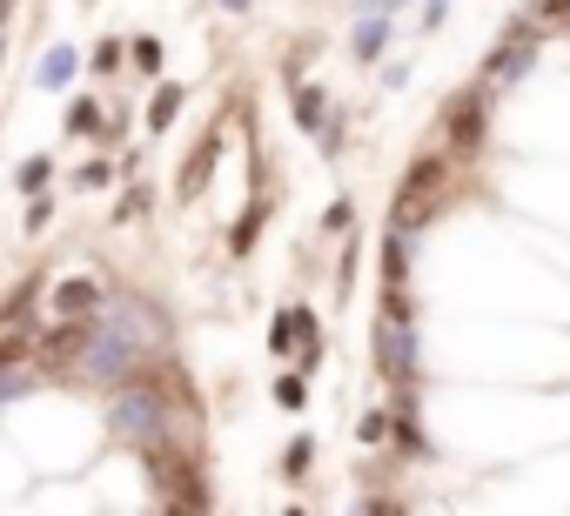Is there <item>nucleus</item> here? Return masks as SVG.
<instances>
[{"label": "nucleus", "mask_w": 570, "mask_h": 516, "mask_svg": "<svg viewBox=\"0 0 570 516\" xmlns=\"http://www.w3.org/2000/svg\"><path fill=\"white\" fill-rule=\"evenodd\" d=\"M108 422H115V437H148V429L169 422V409H161L154 389H121L115 409H108Z\"/></svg>", "instance_id": "7ed1b4c3"}, {"label": "nucleus", "mask_w": 570, "mask_h": 516, "mask_svg": "<svg viewBox=\"0 0 570 516\" xmlns=\"http://www.w3.org/2000/svg\"><path fill=\"white\" fill-rule=\"evenodd\" d=\"M256 222H262V202H256L249 215H241V228H235V248H249V241H256Z\"/></svg>", "instance_id": "f3484780"}, {"label": "nucleus", "mask_w": 570, "mask_h": 516, "mask_svg": "<svg viewBox=\"0 0 570 516\" xmlns=\"http://www.w3.org/2000/svg\"><path fill=\"white\" fill-rule=\"evenodd\" d=\"M74 182H80V189H101V182H108V161H88V168H80Z\"/></svg>", "instance_id": "6ab92c4d"}, {"label": "nucleus", "mask_w": 570, "mask_h": 516, "mask_svg": "<svg viewBox=\"0 0 570 516\" xmlns=\"http://www.w3.org/2000/svg\"><path fill=\"white\" fill-rule=\"evenodd\" d=\"M443 14H450V0H430V8H423V28H437Z\"/></svg>", "instance_id": "4be33fe9"}, {"label": "nucleus", "mask_w": 570, "mask_h": 516, "mask_svg": "<svg viewBox=\"0 0 570 516\" xmlns=\"http://www.w3.org/2000/svg\"><path fill=\"white\" fill-rule=\"evenodd\" d=\"M95 309H101V289L95 282H61L54 289V315L61 322H80V315H95Z\"/></svg>", "instance_id": "423d86ee"}, {"label": "nucleus", "mask_w": 570, "mask_h": 516, "mask_svg": "<svg viewBox=\"0 0 570 516\" xmlns=\"http://www.w3.org/2000/svg\"><path fill=\"white\" fill-rule=\"evenodd\" d=\"M356 437H363V443H383V437H389V416H383V409H369V416H363V429H356Z\"/></svg>", "instance_id": "4468645a"}, {"label": "nucleus", "mask_w": 570, "mask_h": 516, "mask_svg": "<svg viewBox=\"0 0 570 516\" xmlns=\"http://www.w3.org/2000/svg\"><path fill=\"white\" fill-rule=\"evenodd\" d=\"M208 161H215V135H208V141L195 148V161H189V175H182V195H195V189H202V175H208Z\"/></svg>", "instance_id": "ddd939ff"}, {"label": "nucleus", "mask_w": 570, "mask_h": 516, "mask_svg": "<svg viewBox=\"0 0 570 516\" xmlns=\"http://www.w3.org/2000/svg\"><path fill=\"white\" fill-rule=\"evenodd\" d=\"M376 363H383L389 383H410V376H417V335H410V315H389V322L376 329Z\"/></svg>", "instance_id": "f03ea898"}, {"label": "nucleus", "mask_w": 570, "mask_h": 516, "mask_svg": "<svg viewBox=\"0 0 570 516\" xmlns=\"http://www.w3.org/2000/svg\"><path fill=\"white\" fill-rule=\"evenodd\" d=\"M41 182H47V154H34V161L21 168V189H41Z\"/></svg>", "instance_id": "a211bd4d"}, {"label": "nucleus", "mask_w": 570, "mask_h": 516, "mask_svg": "<svg viewBox=\"0 0 570 516\" xmlns=\"http://www.w3.org/2000/svg\"><path fill=\"white\" fill-rule=\"evenodd\" d=\"M383 47H389V21H363V34H356V54H363V61H376Z\"/></svg>", "instance_id": "f8f14e48"}, {"label": "nucleus", "mask_w": 570, "mask_h": 516, "mask_svg": "<svg viewBox=\"0 0 570 516\" xmlns=\"http://www.w3.org/2000/svg\"><path fill=\"white\" fill-rule=\"evenodd\" d=\"M135 67H161V41L141 34V41H135Z\"/></svg>", "instance_id": "2eb2a0df"}, {"label": "nucleus", "mask_w": 570, "mask_h": 516, "mask_svg": "<svg viewBox=\"0 0 570 516\" xmlns=\"http://www.w3.org/2000/svg\"><path fill=\"white\" fill-rule=\"evenodd\" d=\"M95 67H101V74H115V67H121V47H115V41H101V47H95Z\"/></svg>", "instance_id": "aec40b11"}, {"label": "nucleus", "mask_w": 570, "mask_h": 516, "mask_svg": "<svg viewBox=\"0 0 570 516\" xmlns=\"http://www.w3.org/2000/svg\"><path fill=\"white\" fill-rule=\"evenodd\" d=\"M95 128H101V115H95L88 101H80V108H74V135H95Z\"/></svg>", "instance_id": "412c9836"}, {"label": "nucleus", "mask_w": 570, "mask_h": 516, "mask_svg": "<svg viewBox=\"0 0 570 516\" xmlns=\"http://www.w3.org/2000/svg\"><path fill=\"white\" fill-rule=\"evenodd\" d=\"M222 8H228V14H249V0H222Z\"/></svg>", "instance_id": "b1692460"}, {"label": "nucleus", "mask_w": 570, "mask_h": 516, "mask_svg": "<svg viewBox=\"0 0 570 516\" xmlns=\"http://www.w3.org/2000/svg\"><path fill=\"white\" fill-rule=\"evenodd\" d=\"M276 402H282V409H302V383H295V376H282V383H276Z\"/></svg>", "instance_id": "dca6fc26"}, {"label": "nucleus", "mask_w": 570, "mask_h": 516, "mask_svg": "<svg viewBox=\"0 0 570 516\" xmlns=\"http://www.w3.org/2000/svg\"><path fill=\"white\" fill-rule=\"evenodd\" d=\"M383 276H389V289H402V276H410V228H396V235H389V262H383Z\"/></svg>", "instance_id": "9d476101"}, {"label": "nucleus", "mask_w": 570, "mask_h": 516, "mask_svg": "<svg viewBox=\"0 0 570 516\" xmlns=\"http://www.w3.org/2000/svg\"><path fill=\"white\" fill-rule=\"evenodd\" d=\"M135 356H141V342H135V335H121V329L101 315V329H95V335H80L74 369H80V376H95V383H115V376H128V369H135Z\"/></svg>", "instance_id": "f257e3e1"}, {"label": "nucleus", "mask_w": 570, "mask_h": 516, "mask_svg": "<svg viewBox=\"0 0 570 516\" xmlns=\"http://www.w3.org/2000/svg\"><path fill=\"white\" fill-rule=\"evenodd\" d=\"M182 115V88H169V80H161V95L148 101V128H169Z\"/></svg>", "instance_id": "9b49d317"}, {"label": "nucleus", "mask_w": 570, "mask_h": 516, "mask_svg": "<svg viewBox=\"0 0 570 516\" xmlns=\"http://www.w3.org/2000/svg\"><path fill=\"white\" fill-rule=\"evenodd\" d=\"M322 101H330L322 88H302V95H295V121H302V128L322 141V154H330V148H336V115L322 108Z\"/></svg>", "instance_id": "20e7f679"}, {"label": "nucleus", "mask_w": 570, "mask_h": 516, "mask_svg": "<svg viewBox=\"0 0 570 516\" xmlns=\"http://www.w3.org/2000/svg\"><path fill=\"white\" fill-rule=\"evenodd\" d=\"M570 14V0H544V21H563Z\"/></svg>", "instance_id": "5701e85b"}, {"label": "nucleus", "mask_w": 570, "mask_h": 516, "mask_svg": "<svg viewBox=\"0 0 570 516\" xmlns=\"http://www.w3.org/2000/svg\"><path fill=\"white\" fill-rule=\"evenodd\" d=\"M530 54H537V47H530V28H517V34L504 41V54L491 61V80H517V74L530 67Z\"/></svg>", "instance_id": "0eeeda50"}, {"label": "nucleus", "mask_w": 570, "mask_h": 516, "mask_svg": "<svg viewBox=\"0 0 570 516\" xmlns=\"http://www.w3.org/2000/svg\"><path fill=\"white\" fill-rule=\"evenodd\" d=\"M74 67H80V61H74V47H54V54L41 61V74H34V80H41V88H67Z\"/></svg>", "instance_id": "6e6552de"}, {"label": "nucleus", "mask_w": 570, "mask_h": 516, "mask_svg": "<svg viewBox=\"0 0 570 516\" xmlns=\"http://www.w3.org/2000/svg\"><path fill=\"white\" fill-rule=\"evenodd\" d=\"M483 128H491V95H463V108L450 115L456 148H476V141H483Z\"/></svg>", "instance_id": "39448f33"}, {"label": "nucleus", "mask_w": 570, "mask_h": 516, "mask_svg": "<svg viewBox=\"0 0 570 516\" xmlns=\"http://www.w3.org/2000/svg\"><path fill=\"white\" fill-rule=\"evenodd\" d=\"M302 335H309V309H282V322L269 329V350H295Z\"/></svg>", "instance_id": "1a4fd4ad"}]
</instances>
